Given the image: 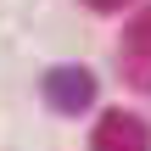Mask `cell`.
<instances>
[{
  "instance_id": "cell-1",
  "label": "cell",
  "mask_w": 151,
  "mask_h": 151,
  "mask_svg": "<svg viewBox=\"0 0 151 151\" xmlns=\"http://www.w3.org/2000/svg\"><path fill=\"white\" fill-rule=\"evenodd\" d=\"M39 90H45V106L50 112H62V118H78V112H90L95 106V73L90 67H78V62H67V67H50L45 78H39Z\"/></svg>"
},
{
  "instance_id": "cell-2",
  "label": "cell",
  "mask_w": 151,
  "mask_h": 151,
  "mask_svg": "<svg viewBox=\"0 0 151 151\" xmlns=\"http://www.w3.org/2000/svg\"><path fill=\"white\" fill-rule=\"evenodd\" d=\"M90 151H151V129L134 118V112H106L90 134Z\"/></svg>"
},
{
  "instance_id": "cell-3",
  "label": "cell",
  "mask_w": 151,
  "mask_h": 151,
  "mask_svg": "<svg viewBox=\"0 0 151 151\" xmlns=\"http://www.w3.org/2000/svg\"><path fill=\"white\" fill-rule=\"evenodd\" d=\"M123 50H129L134 62H151V6L123 22Z\"/></svg>"
},
{
  "instance_id": "cell-4",
  "label": "cell",
  "mask_w": 151,
  "mask_h": 151,
  "mask_svg": "<svg viewBox=\"0 0 151 151\" xmlns=\"http://www.w3.org/2000/svg\"><path fill=\"white\" fill-rule=\"evenodd\" d=\"M84 6H90V11H123L129 0H84Z\"/></svg>"
}]
</instances>
